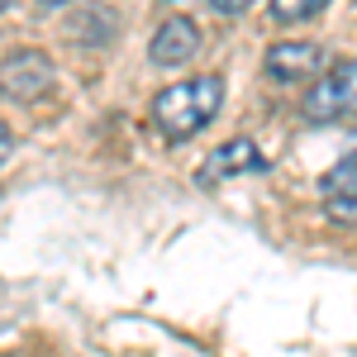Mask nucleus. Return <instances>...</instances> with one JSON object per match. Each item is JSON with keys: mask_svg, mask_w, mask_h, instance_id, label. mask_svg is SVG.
<instances>
[{"mask_svg": "<svg viewBox=\"0 0 357 357\" xmlns=\"http://www.w3.org/2000/svg\"><path fill=\"white\" fill-rule=\"evenodd\" d=\"M210 5H215L220 15H243V10L252 5V0H210Z\"/></svg>", "mask_w": 357, "mask_h": 357, "instance_id": "1a4fd4ad", "label": "nucleus"}, {"mask_svg": "<svg viewBox=\"0 0 357 357\" xmlns=\"http://www.w3.org/2000/svg\"><path fill=\"white\" fill-rule=\"evenodd\" d=\"M38 5H43V10H57V5H67V0H38Z\"/></svg>", "mask_w": 357, "mask_h": 357, "instance_id": "9b49d317", "label": "nucleus"}, {"mask_svg": "<svg viewBox=\"0 0 357 357\" xmlns=\"http://www.w3.org/2000/svg\"><path fill=\"white\" fill-rule=\"evenodd\" d=\"M319 191H324V205H329L333 220L338 224H357V148L324 172Z\"/></svg>", "mask_w": 357, "mask_h": 357, "instance_id": "39448f33", "label": "nucleus"}, {"mask_svg": "<svg viewBox=\"0 0 357 357\" xmlns=\"http://www.w3.org/2000/svg\"><path fill=\"white\" fill-rule=\"evenodd\" d=\"M319 5H324V0H272V15L281 20V24H296V20L319 15Z\"/></svg>", "mask_w": 357, "mask_h": 357, "instance_id": "6e6552de", "label": "nucleus"}, {"mask_svg": "<svg viewBox=\"0 0 357 357\" xmlns=\"http://www.w3.org/2000/svg\"><path fill=\"white\" fill-rule=\"evenodd\" d=\"M48 86H53V62L43 53L5 57V67H0V91H5V96H15V100H38Z\"/></svg>", "mask_w": 357, "mask_h": 357, "instance_id": "7ed1b4c3", "label": "nucleus"}, {"mask_svg": "<svg viewBox=\"0 0 357 357\" xmlns=\"http://www.w3.org/2000/svg\"><path fill=\"white\" fill-rule=\"evenodd\" d=\"M324 67V48L319 43H276L267 53V77L272 82H305Z\"/></svg>", "mask_w": 357, "mask_h": 357, "instance_id": "0eeeda50", "label": "nucleus"}, {"mask_svg": "<svg viewBox=\"0 0 357 357\" xmlns=\"http://www.w3.org/2000/svg\"><path fill=\"white\" fill-rule=\"evenodd\" d=\"M357 114V57L333 67L329 77L310 86V100H305V119L314 124H329V119H348Z\"/></svg>", "mask_w": 357, "mask_h": 357, "instance_id": "f03ea898", "label": "nucleus"}, {"mask_svg": "<svg viewBox=\"0 0 357 357\" xmlns=\"http://www.w3.org/2000/svg\"><path fill=\"white\" fill-rule=\"evenodd\" d=\"M220 105H224V82L220 77L176 82L153 100V124H158L167 138H191L220 114Z\"/></svg>", "mask_w": 357, "mask_h": 357, "instance_id": "f257e3e1", "label": "nucleus"}, {"mask_svg": "<svg viewBox=\"0 0 357 357\" xmlns=\"http://www.w3.org/2000/svg\"><path fill=\"white\" fill-rule=\"evenodd\" d=\"M200 43H205L200 24H195V20H181V15H172V20L158 24L153 43H148V53H153L158 67H181V62H191V57H195Z\"/></svg>", "mask_w": 357, "mask_h": 357, "instance_id": "20e7f679", "label": "nucleus"}, {"mask_svg": "<svg viewBox=\"0 0 357 357\" xmlns=\"http://www.w3.org/2000/svg\"><path fill=\"white\" fill-rule=\"evenodd\" d=\"M262 167H267V158H262L248 138H234V143H224V148H215V153L205 158L200 186H215L224 176H243V172H262Z\"/></svg>", "mask_w": 357, "mask_h": 357, "instance_id": "423d86ee", "label": "nucleus"}, {"mask_svg": "<svg viewBox=\"0 0 357 357\" xmlns=\"http://www.w3.org/2000/svg\"><path fill=\"white\" fill-rule=\"evenodd\" d=\"M0 10H10V0H0Z\"/></svg>", "mask_w": 357, "mask_h": 357, "instance_id": "f8f14e48", "label": "nucleus"}, {"mask_svg": "<svg viewBox=\"0 0 357 357\" xmlns=\"http://www.w3.org/2000/svg\"><path fill=\"white\" fill-rule=\"evenodd\" d=\"M10 148H15V138H10V129H5V124H0V162L10 158Z\"/></svg>", "mask_w": 357, "mask_h": 357, "instance_id": "9d476101", "label": "nucleus"}]
</instances>
